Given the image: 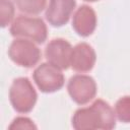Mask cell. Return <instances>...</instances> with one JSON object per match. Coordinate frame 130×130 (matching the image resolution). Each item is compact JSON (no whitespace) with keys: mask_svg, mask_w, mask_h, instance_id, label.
I'll return each mask as SVG.
<instances>
[{"mask_svg":"<svg viewBox=\"0 0 130 130\" xmlns=\"http://www.w3.org/2000/svg\"><path fill=\"white\" fill-rule=\"evenodd\" d=\"M95 58V52L92 47L86 43H80L72 49L70 65L75 71L87 72L93 67Z\"/></svg>","mask_w":130,"mask_h":130,"instance_id":"cell-9","label":"cell"},{"mask_svg":"<svg viewBox=\"0 0 130 130\" xmlns=\"http://www.w3.org/2000/svg\"><path fill=\"white\" fill-rule=\"evenodd\" d=\"M9 98L14 110L19 113H28L32 110L37 102V92L26 77H19L13 80Z\"/></svg>","mask_w":130,"mask_h":130,"instance_id":"cell-2","label":"cell"},{"mask_svg":"<svg viewBox=\"0 0 130 130\" xmlns=\"http://www.w3.org/2000/svg\"><path fill=\"white\" fill-rule=\"evenodd\" d=\"M72 47L64 39H54L46 47L45 56L49 63L60 69H67L70 65Z\"/></svg>","mask_w":130,"mask_h":130,"instance_id":"cell-7","label":"cell"},{"mask_svg":"<svg viewBox=\"0 0 130 130\" xmlns=\"http://www.w3.org/2000/svg\"><path fill=\"white\" fill-rule=\"evenodd\" d=\"M8 55L14 63L27 68L35 66L41 58L39 48L25 39L14 40L9 47Z\"/></svg>","mask_w":130,"mask_h":130,"instance_id":"cell-4","label":"cell"},{"mask_svg":"<svg viewBox=\"0 0 130 130\" xmlns=\"http://www.w3.org/2000/svg\"><path fill=\"white\" fill-rule=\"evenodd\" d=\"M96 25V16L93 9L87 5L80 6L73 15L72 26L82 37L91 35Z\"/></svg>","mask_w":130,"mask_h":130,"instance_id":"cell-10","label":"cell"},{"mask_svg":"<svg viewBox=\"0 0 130 130\" xmlns=\"http://www.w3.org/2000/svg\"><path fill=\"white\" fill-rule=\"evenodd\" d=\"M36 125L28 119V118H24V117H19L16 118L12 124L9 126V130H13V129H36Z\"/></svg>","mask_w":130,"mask_h":130,"instance_id":"cell-14","label":"cell"},{"mask_svg":"<svg viewBox=\"0 0 130 130\" xmlns=\"http://www.w3.org/2000/svg\"><path fill=\"white\" fill-rule=\"evenodd\" d=\"M75 5V0H50L46 18L53 26H62L69 20Z\"/></svg>","mask_w":130,"mask_h":130,"instance_id":"cell-8","label":"cell"},{"mask_svg":"<svg viewBox=\"0 0 130 130\" xmlns=\"http://www.w3.org/2000/svg\"><path fill=\"white\" fill-rule=\"evenodd\" d=\"M67 89L75 103L84 105L95 96L96 84L90 76L78 74L70 78Z\"/></svg>","mask_w":130,"mask_h":130,"instance_id":"cell-6","label":"cell"},{"mask_svg":"<svg viewBox=\"0 0 130 130\" xmlns=\"http://www.w3.org/2000/svg\"><path fill=\"white\" fill-rule=\"evenodd\" d=\"M0 16H1V26H6L10 23L14 16V7L9 0H1L0 3Z\"/></svg>","mask_w":130,"mask_h":130,"instance_id":"cell-13","label":"cell"},{"mask_svg":"<svg viewBox=\"0 0 130 130\" xmlns=\"http://www.w3.org/2000/svg\"><path fill=\"white\" fill-rule=\"evenodd\" d=\"M115 113L124 123H130V96H123L116 103Z\"/></svg>","mask_w":130,"mask_h":130,"instance_id":"cell-12","label":"cell"},{"mask_svg":"<svg viewBox=\"0 0 130 130\" xmlns=\"http://www.w3.org/2000/svg\"><path fill=\"white\" fill-rule=\"evenodd\" d=\"M34 80L43 92L59 90L64 84V76L60 68L51 63H43L34 71Z\"/></svg>","mask_w":130,"mask_h":130,"instance_id":"cell-5","label":"cell"},{"mask_svg":"<svg viewBox=\"0 0 130 130\" xmlns=\"http://www.w3.org/2000/svg\"><path fill=\"white\" fill-rule=\"evenodd\" d=\"M84 1H88V2H94V1H98V0H84Z\"/></svg>","mask_w":130,"mask_h":130,"instance_id":"cell-15","label":"cell"},{"mask_svg":"<svg viewBox=\"0 0 130 130\" xmlns=\"http://www.w3.org/2000/svg\"><path fill=\"white\" fill-rule=\"evenodd\" d=\"M10 32L13 37L25 38L42 44L47 39V26L41 18L20 15L11 24Z\"/></svg>","mask_w":130,"mask_h":130,"instance_id":"cell-3","label":"cell"},{"mask_svg":"<svg viewBox=\"0 0 130 130\" xmlns=\"http://www.w3.org/2000/svg\"><path fill=\"white\" fill-rule=\"evenodd\" d=\"M47 0H16V5L21 12L26 14H38L46 6Z\"/></svg>","mask_w":130,"mask_h":130,"instance_id":"cell-11","label":"cell"},{"mask_svg":"<svg viewBox=\"0 0 130 130\" xmlns=\"http://www.w3.org/2000/svg\"><path fill=\"white\" fill-rule=\"evenodd\" d=\"M115 124L114 111L103 100H96L89 108L77 110L72 118V126L76 130H110Z\"/></svg>","mask_w":130,"mask_h":130,"instance_id":"cell-1","label":"cell"}]
</instances>
